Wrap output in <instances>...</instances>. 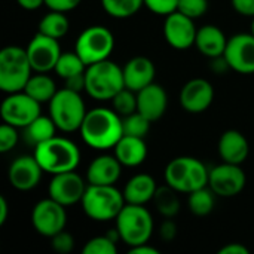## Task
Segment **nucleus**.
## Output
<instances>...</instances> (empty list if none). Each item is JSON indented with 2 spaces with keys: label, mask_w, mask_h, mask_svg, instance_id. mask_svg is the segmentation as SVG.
Wrapping results in <instances>:
<instances>
[{
  "label": "nucleus",
  "mask_w": 254,
  "mask_h": 254,
  "mask_svg": "<svg viewBox=\"0 0 254 254\" xmlns=\"http://www.w3.org/2000/svg\"><path fill=\"white\" fill-rule=\"evenodd\" d=\"M79 132L85 144L91 149H113L124 135L122 116L107 107L91 109L86 112Z\"/></svg>",
  "instance_id": "f257e3e1"
},
{
  "label": "nucleus",
  "mask_w": 254,
  "mask_h": 254,
  "mask_svg": "<svg viewBox=\"0 0 254 254\" xmlns=\"http://www.w3.org/2000/svg\"><path fill=\"white\" fill-rule=\"evenodd\" d=\"M45 173L51 176L74 171L80 162V150L71 140L65 137H52L34 147L33 153Z\"/></svg>",
  "instance_id": "f03ea898"
},
{
  "label": "nucleus",
  "mask_w": 254,
  "mask_h": 254,
  "mask_svg": "<svg viewBox=\"0 0 254 254\" xmlns=\"http://www.w3.org/2000/svg\"><path fill=\"white\" fill-rule=\"evenodd\" d=\"M124 88V70L112 60H104L86 65L85 92L91 98L107 101L112 100Z\"/></svg>",
  "instance_id": "7ed1b4c3"
},
{
  "label": "nucleus",
  "mask_w": 254,
  "mask_h": 254,
  "mask_svg": "<svg viewBox=\"0 0 254 254\" xmlns=\"http://www.w3.org/2000/svg\"><path fill=\"white\" fill-rule=\"evenodd\" d=\"M85 214L95 222L116 220L127 201L115 185H88L80 201Z\"/></svg>",
  "instance_id": "20e7f679"
},
{
  "label": "nucleus",
  "mask_w": 254,
  "mask_h": 254,
  "mask_svg": "<svg viewBox=\"0 0 254 254\" xmlns=\"http://www.w3.org/2000/svg\"><path fill=\"white\" fill-rule=\"evenodd\" d=\"M210 170L202 161L192 156H179L165 167V183L180 193H190L199 188L208 186Z\"/></svg>",
  "instance_id": "39448f33"
},
{
  "label": "nucleus",
  "mask_w": 254,
  "mask_h": 254,
  "mask_svg": "<svg viewBox=\"0 0 254 254\" xmlns=\"http://www.w3.org/2000/svg\"><path fill=\"white\" fill-rule=\"evenodd\" d=\"M33 73L25 48L10 45L0 51V89L3 92L24 91Z\"/></svg>",
  "instance_id": "423d86ee"
},
{
  "label": "nucleus",
  "mask_w": 254,
  "mask_h": 254,
  "mask_svg": "<svg viewBox=\"0 0 254 254\" xmlns=\"http://www.w3.org/2000/svg\"><path fill=\"white\" fill-rule=\"evenodd\" d=\"M86 107L80 92L61 88L49 101V116L63 132L79 131L86 116Z\"/></svg>",
  "instance_id": "0eeeda50"
},
{
  "label": "nucleus",
  "mask_w": 254,
  "mask_h": 254,
  "mask_svg": "<svg viewBox=\"0 0 254 254\" xmlns=\"http://www.w3.org/2000/svg\"><path fill=\"white\" fill-rule=\"evenodd\" d=\"M116 231L121 241L128 247H135L149 243L153 234V219L144 205L125 204L116 217Z\"/></svg>",
  "instance_id": "6e6552de"
},
{
  "label": "nucleus",
  "mask_w": 254,
  "mask_h": 254,
  "mask_svg": "<svg viewBox=\"0 0 254 254\" xmlns=\"http://www.w3.org/2000/svg\"><path fill=\"white\" fill-rule=\"evenodd\" d=\"M115 49V36L104 25L86 27L76 39L74 51L86 65L109 60Z\"/></svg>",
  "instance_id": "1a4fd4ad"
},
{
  "label": "nucleus",
  "mask_w": 254,
  "mask_h": 254,
  "mask_svg": "<svg viewBox=\"0 0 254 254\" xmlns=\"http://www.w3.org/2000/svg\"><path fill=\"white\" fill-rule=\"evenodd\" d=\"M40 103L31 98L25 91H18L7 94L0 107V115L3 122L16 127L25 128L37 116H40Z\"/></svg>",
  "instance_id": "9d476101"
},
{
  "label": "nucleus",
  "mask_w": 254,
  "mask_h": 254,
  "mask_svg": "<svg viewBox=\"0 0 254 254\" xmlns=\"http://www.w3.org/2000/svg\"><path fill=\"white\" fill-rule=\"evenodd\" d=\"M67 223L65 207L55 199L45 198L34 204L31 210V225L34 231L46 238H52L58 232L64 231Z\"/></svg>",
  "instance_id": "9b49d317"
},
{
  "label": "nucleus",
  "mask_w": 254,
  "mask_h": 254,
  "mask_svg": "<svg viewBox=\"0 0 254 254\" xmlns=\"http://www.w3.org/2000/svg\"><path fill=\"white\" fill-rule=\"evenodd\" d=\"M247 177L241 165L222 162L210 170L208 186L220 198H232L243 192Z\"/></svg>",
  "instance_id": "f8f14e48"
},
{
  "label": "nucleus",
  "mask_w": 254,
  "mask_h": 254,
  "mask_svg": "<svg viewBox=\"0 0 254 254\" xmlns=\"http://www.w3.org/2000/svg\"><path fill=\"white\" fill-rule=\"evenodd\" d=\"M27 55L34 73H49L61 55L58 39L49 37L43 33H36L27 45Z\"/></svg>",
  "instance_id": "ddd939ff"
},
{
  "label": "nucleus",
  "mask_w": 254,
  "mask_h": 254,
  "mask_svg": "<svg viewBox=\"0 0 254 254\" xmlns=\"http://www.w3.org/2000/svg\"><path fill=\"white\" fill-rule=\"evenodd\" d=\"M231 70L241 74L254 73V34L238 33L228 39L223 54Z\"/></svg>",
  "instance_id": "4468645a"
},
{
  "label": "nucleus",
  "mask_w": 254,
  "mask_h": 254,
  "mask_svg": "<svg viewBox=\"0 0 254 254\" xmlns=\"http://www.w3.org/2000/svg\"><path fill=\"white\" fill-rule=\"evenodd\" d=\"M198 28L195 19L176 10L165 16L164 21V37L167 43L179 51H186L195 46Z\"/></svg>",
  "instance_id": "2eb2a0df"
},
{
  "label": "nucleus",
  "mask_w": 254,
  "mask_h": 254,
  "mask_svg": "<svg viewBox=\"0 0 254 254\" xmlns=\"http://www.w3.org/2000/svg\"><path fill=\"white\" fill-rule=\"evenodd\" d=\"M86 186L88 185H85V180L76 173V170L65 171L52 176L48 193L52 199L64 207H70L82 201Z\"/></svg>",
  "instance_id": "dca6fc26"
},
{
  "label": "nucleus",
  "mask_w": 254,
  "mask_h": 254,
  "mask_svg": "<svg viewBox=\"0 0 254 254\" xmlns=\"http://www.w3.org/2000/svg\"><path fill=\"white\" fill-rule=\"evenodd\" d=\"M214 101V88L213 85L202 77H195L188 80L180 91V104L182 107L192 115L204 113L210 109Z\"/></svg>",
  "instance_id": "f3484780"
},
{
  "label": "nucleus",
  "mask_w": 254,
  "mask_h": 254,
  "mask_svg": "<svg viewBox=\"0 0 254 254\" xmlns=\"http://www.w3.org/2000/svg\"><path fill=\"white\" fill-rule=\"evenodd\" d=\"M43 173L45 171L42 170L34 155H22L13 159V162L10 164L7 179L12 188L21 192H27L34 189L40 183Z\"/></svg>",
  "instance_id": "a211bd4d"
},
{
  "label": "nucleus",
  "mask_w": 254,
  "mask_h": 254,
  "mask_svg": "<svg viewBox=\"0 0 254 254\" xmlns=\"http://www.w3.org/2000/svg\"><path fill=\"white\" fill-rule=\"evenodd\" d=\"M168 107L167 91L159 83H150L137 92V112L146 116L149 121L156 122L161 119Z\"/></svg>",
  "instance_id": "6ab92c4d"
},
{
  "label": "nucleus",
  "mask_w": 254,
  "mask_h": 254,
  "mask_svg": "<svg viewBox=\"0 0 254 254\" xmlns=\"http://www.w3.org/2000/svg\"><path fill=\"white\" fill-rule=\"evenodd\" d=\"M122 70H124L125 88L134 92H138L140 89L155 82L156 68H155L153 61L147 57L137 55L131 58L129 61H127Z\"/></svg>",
  "instance_id": "aec40b11"
},
{
  "label": "nucleus",
  "mask_w": 254,
  "mask_h": 254,
  "mask_svg": "<svg viewBox=\"0 0 254 254\" xmlns=\"http://www.w3.org/2000/svg\"><path fill=\"white\" fill-rule=\"evenodd\" d=\"M122 164L115 155H100L91 161L86 170L88 185H116L122 174Z\"/></svg>",
  "instance_id": "412c9836"
},
{
  "label": "nucleus",
  "mask_w": 254,
  "mask_h": 254,
  "mask_svg": "<svg viewBox=\"0 0 254 254\" xmlns=\"http://www.w3.org/2000/svg\"><path fill=\"white\" fill-rule=\"evenodd\" d=\"M219 155L223 162L237 164L241 165L249 153H250V144L246 135L237 129H228L225 131L219 138Z\"/></svg>",
  "instance_id": "4be33fe9"
},
{
  "label": "nucleus",
  "mask_w": 254,
  "mask_h": 254,
  "mask_svg": "<svg viewBox=\"0 0 254 254\" xmlns=\"http://www.w3.org/2000/svg\"><path fill=\"white\" fill-rule=\"evenodd\" d=\"M226 45H228V37L223 33V30L219 28L217 25L207 24L198 28L195 46L204 57L210 60L222 57L225 54Z\"/></svg>",
  "instance_id": "5701e85b"
},
{
  "label": "nucleus",
  "mask_w": 254,
  "mask_h": 254,
  "mask_svg": "<svg viewBox=\"0 0 254 254\" xmlns=\"http://www.w3.org/2000/svg\"><path fill=\"white\" fill-rule=\"evenodd\" d=\"M156 190H158V185L155 179L150 174L140 173V174L132 176L127 182L122 192H124L127 204L146 205L149 201H153Z\"/></svg>",
  "instance_id": "b1692460"
},
{
  "label": "nucleus",
  "mask_w": 254,
  "mask_h": 254,
  "mask_svg": "<svg viewBox=\"0 0 254 254\" xmlns=\"http://www.w3.org/2000/svg\"><path fill=\"white\" fill-rule=\"evenodd\" d=\"M115 156L124 167H138L147 158V146L144 138L132 137V135H122V138L113 147Z\"/></svg>",
  "instance_id": "393cba45"
},
{
  "label": "nucleus",
  "mask_w": 254,
  "mask_h": 254,
  "mask_svg": "<svg viewBox=\"0 0 254 254\" xmlns=\"http://www.w3.org/2000/svg\"><path fill=\"white\" fill-rule=\"evenodd\" d=\"M24 91L31 98H34L36 101L43 104V103H49L58 89H57L54 79L51 76H48V73H33L31 77L28 79Z\"/></svg>",
  "instance_id": "a878e982"
},
{
  "label": "nucleus",
  "mask_w": 254,
  "mask_h": 254,
  "mask_svg": "<svg viewBox=\"0 0 254 254\" xmlns=\"http://www.w3.org/2000/svg\"><path fill=\"white\" fill-rule=\"evenodd\" d=\"M57 125L55 122L52 121L51 116H37L30 125H27L24 128L25 131V138L27 141L31 144V146H37L52 137H55V132H57Z\"/></svg>",
  "instance_id": "bb28decb"
},
{
  "label": "nucleus",
  "mask_w": 254,
  "mask_h": 254,
  "mask_svg": "<svg viewBox=\"0 0 254 254\" xmlns=\"http://www.w3.org/2000/svg\"><path fill=\"white\" fill-rule=\"evenodd\" d=\"M177 193H180V192H177L170 185L158 186L153 202H155V207L159 211V214H162L165 219H173L180 211V199H179Z\"/></svg>",
  "instance_id": "cd10ccee"
},
{
  "label": "nucleus",
  "mask_w": 254,
  "mask_h": 254,
  "mask_svg": "<svg viewBox=\"0 0 254 254\" xmlns=\"http://www.w3.org/2000/svg\"><path fill=\"white\" fill-rule=\"evenodd\" d=\"M70 30V21L64 12L49 10L39 22V33H43L54 39L64 37Z\"/></svg>",
  "instance_id": "c85d7f7f"
},
{
  "label": "nucleus",
  "mask_w": 254,
  "mask_h": 254,
  "mask_svg": "<svg viewBox=\"0 0 254 254\" xmlns=\"http://www.w3.org/2000/svg\"><path fill=\"white\" fill-rule=\"evenodd\" d=\"M216 196L217 195L210 189V186L199 188V189H196V190H193V192L189 193L188 207L198 217L208 216L214 210Z\"/></svg>",
  "instance_id": "c756f323"
},
{
  "label": "nucleus",
  "mask_w": 254,
  "mask_h": 254,
  "mask_svg": "<svg viewBox=\"0 0 254 254\" xmlns=\"http://www.w3.org/2000/svg\"><path fill=\"white\" fill-rule=\"evenodd\" d=\"M86 70V64L83 63V60L77 55L76 51L73 52H61L57 64H55V68L54 71L63 79H68V77H73V76H77V74H82L85 73Z\"/></svg>",
  "instance_id": "7c9ffc66"
},
{
  "label": "nucleus",
  "mask_w": 254,
  "mask_h": 254,
  "mask_svg": "<svg viewBox=\"0 0 254 254\" xmlns=\"http://www.w3.org/2000/svg\"><path fill=\"white\" fill-rule=\"evenodd\" d=\"M101 6L112 18L125 19L134 16L144 6V0H101Z\"/></svg>",
  "instance_id": "2f4dec72"
},
{
  "label": "nucleus",
  "mask_w": 254,
  "mask_h": 254,
  "mask_svg": "<svg viewBox=\"0 0 254 254\" xmlns=\"http://www.w3.org/2000/svg\"><path fill=\"white\" fill-rule=\"evenodd\" d=\"M150 124H152V121H149L140 112H134V113L122 118L124 135H132V137L144 138L150 131Z\"/></svg>",
  "instance_id": "473e14b6"
},
{
  "label": "nucleus",
  "mask_w": 254,
  "mask_h": 254,
  "mask_svg": "<svg viewBox=\"0 0 254 254\" xmlns=\"http://www.w3.org/2000/svg\"><path fill=\"white\" fill-rule=\"evenodd\" d=\"M112 109L122 118L137 112V92L124 88L112 100Z\"/></svg>",
  "instance_id": "72a5a7b5"
},
{
  "label": "nucleus",
  "mask_w": 254,
  "mask_h": 254,
  "mask_svg": "<svg viewBox=\"0 0 254 254\" xmlns=\"http://www.w3.org/2000/svg\"><path fill=\"white\" fill-rule=\"evenodd\" d=\"M116 252V240H113L110 235L94 237L82 249L83 254H115Z\"/></svg>",
  "instance_id": "f704fd0d"
},
{
  "label": "nucleus",
  "mask_w": 254,
  "mask_h": 254,
  "mask_svg": "<svg viewBox=\"0 0 254 254\" xmlns=\"http://www.w3.org/2000/svg\"><path fill=\"white\" fill-rule=\"evenodd\" d=\"M177 10L192 19H198L208 10V0H179Z\"/></svg>",
  "instance_id": "c9c22d12"
},
{
  "label": "nucleus",
  "mask_w": 254,
  "mask_h": 254,
  "mask_svg": "<svg viewBox=\"0 0 254 254\" xmlns=\"http://www.w3.org/2000/svg\"><path fill=\"white\" fill-rule=\"evenodd\" d=\"M18 128L12 127L6 122H3V125L0 127V152L1 153H7L10 152L16 143H18Z\"/></svg>",
  "instance_id": "e433bc0d"
},
{
  "label": "nucleus",
  "mask_w": 254,
  "mask_h": 254,
  "mask_svg": "<svg viewBox=\"0 0 254 254\" xmlns=\"http://www.w3.org/2000/svg\"><path fill=\"white\" fill-rule=\"evenodd\" d=\"M144 6L156 15H170L177 10L179 0H144Z\"/></svg>",
  "instance_id": "4c0bfd02"
},
{
  "label": "nucleus",
  "mask_w": 254,
  "mask_h": 254,
  "mask_svg": "<svg viewBox=\"0 0 254 254\" xmlns=\"http://www.w3.org/2000/svg\"><path fill=\"white\" fill-rule=\"evenodd\" d=\"M51 241H52L51 243L52 249L60 254H68L74 249V238L71 234H68L65 231H61L57 235H54L51 238Z\"/></svg>",
  "instance_id": "58836bf2"
},
{
  "label": "nucleus",
  "mask_w": 254,
  "mask_h": 254,
  "mask_svg": "<svg viewBox=\"0 0 254 254\" xmlns=\"http://www.w3.org/2000/svg\"><path fill=\"white\" fill-rule=\"evenodd\" d=\"M82 0H45V6H48L49 10H58V12H70L76 9Z\"/></svg>",
  "instance_id": "ea45409f"
},
{
  "label": "nucleus",
  "mask_w": 254,
  "mask_h": 254,
  "mask_svg": "<svg viewBox=\"0 0 254 254\" xmlns=\"http://www.w3.org/2000/svg\"><path fill=\"white\" fill-rule=\"evenodd\" d=\"M159 237L162 238V241L170 243L177 237V225L171 220V219H165L159 228Z\"/></svg>",
  "instance_id": "a19ab883"
},
{
  "label": "nucleus",
  "mask_w": 254,
  "mask_h": 254,
  "mask_svg": "<svg viewBox=\"0 0 254 254\" xmlns=\"http://www.w3.org/2000/svg\"><path fill=\"white\" fill-rule=\"evenodd\" d=\"M231 4L240 15L250 18L254 16V0H231Z\"/></svg>",
  "instance_id": "79ce46f5"
},
{
  "label": "nucleus",
  "mask_w": 254,
  "mask_h": 254,
  "mask_svg": "<svg viewBox=\"0 0 254 254\" xmlns=\"http://www.w3.org/2000/svg\"><path fill=\"white\" fill-rule=\"evenodd\" d=\"M64 83H65L64 85L65 88L77 91V92H82V91H85V73L73 76V77H68V79L64 80Z\"/></svg>",
  "instance_id": "37998d69"
},
{
  "label": "nucleus",
  "mask_w": 254,
  "mask_h": 254,
  "mask_svg": "<svg viewBox=\"0 0 254 254\" xmlns=\"http://www.w3.org/2000/svg\"><path fill=\"white\" fill-rule=\"evenodd\" d=\"M250 250L243 246L241 243H229L226 246H223L220 250H219V254H249Z\"/></svg>",
  "instance_id": "c03bdc74"
},
{
  "label": "nucleus",
  "mask_w": 254,
  "mask_h": 254,
  "mask_svg": "<svg viewBox=\"0 0 254 254\" xmlns=\"http://www.w3.org/2000/svg\"><path fill=\"white\" fill-rule=\"evenodd\" d=\"M128 253L131 254H158V249H155V247H152V246H149V243H146V244H140V246H135V247H129V250H128Z\"/></svg>",
  "instance_id": "a18cd8bd"
},
{
  "label": "nucleus",
  "mask_w": 254,
  "mask_h": 254,
  "mask_svg": "<svg viewBox=\"0 0 254 254\" xmlns=\"http://www.w3.org/2000/svg\"><path fill=\"white\" fill-rule=\"evenodd\" d=\"M16 1L25 10H36L45 4V0H16Z\"/></svg>",
  "instance_id": "49530a36"
},
{
  "label": "nucleus",
  "mask_w": 254,
  "mask_h": 254,
  "mask_svg": "<svg viewBox=\"0 0 254 254\" xmlns=\"http://www.w3.org/2000/svg\"><path fill=\"white\" fill-rule=\"evenodd\" d=\"M7 216H9V204L6 198L0 195V226L4 225V222L7 220Z\"/></svg>",
  "instance_id": "de8ad7c7"
},
{
  "label": "nucleus",
  "mask_w": 254,
  "mask_h": 254,
  "mask_svg": "<svg viewBox=\"0 0 254 254\" xmlns=\"http://www.w3.org/2000/svg\"><path fill=\"white\" fill-rule=\"evenodd\" d=\"M252 33L254 34V16H253V21H252Z\"/></svg>",
  "instance_id": "09e8293b"
}]
</instances>
